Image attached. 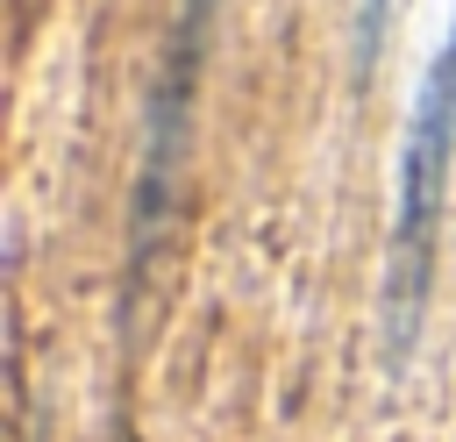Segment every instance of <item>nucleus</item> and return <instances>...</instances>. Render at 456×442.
Here are the masks:
<instances>
[{
  "mask_svg": "<svg viewBox=\"0 0 456 442\" xmlns=\"http://www.w3.org/2000/svg\"><path fill=\"white\" fill-rule=\"evenodd\" d=\"M456 157V29L442 57L420 78V107L399 150V214H392V349L406 356L420 299H428V264H435V214H442V171Z\"/></svg>",
  "mask_w": 456,
  "mask_h": 442,
  "instance_id": "obj_1",
  "label": "nucleus"
}]
</instances>
